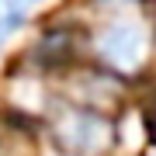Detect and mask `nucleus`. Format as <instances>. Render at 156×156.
I'll return each mask as SVG.
<instances>
[{
    "label": "nucleus",
    "mask_w": 156,
    "mask_h": 156,
    "mask_svg": "<svg viewBox=\"0 0 156 156\" xmlns=\"http://www.w3.org/2000/svg\"><path fill=\"white\" fill-rule=\"evenodd\" d=\"M97 4H104V7H122V4H135V0H97Z\"/></svg>",
    "instance_id": "20e7f679"
},
{
    "label": "nucleus",
    "mask_w": 156,
    "mask_h": 156,
    "mask_svg": "<svg viewBox=\"0 0 156 156\" xmlns=\"http://www.w3.org/2000/svg\"><path fill=\"white\" fill-rule=\"evenodd\" d=\"M42 4H45V0H4V14L11 17V21L24 24V21H28V17L38 11Z\"/></svg>",
    "instance_id": "f03ea898"
},
{
    "label": "nucleus",
    "mask_w": 156,
    "mask_h": 156,
    "mask_svg": "<svg viewBox=\"0 0 156 156\" xmlns=\"http://www.w3.org/2000/svg\"><path fill=\"white\" fill-rule=\"evenodd\" d=\"M0 11H4V0H0Z\"/></svg>",
    "instance_id": "39448f33"
},
{
    "label": "nucleus",
    "mask_w": 156,
    "mask_h": 156,
    "mask_svg": "<svg viewBox=\"0 0 156 156\" xmlns=\"http://www.w3.org/2000/svg\"><path fill=\"white\" fill-rule=\"evenodd\" d=\"M94 52L101 56L108 69L115 73H135L142 66L146 52H149V31L135 17H118L108 21L104 28L94 35Z\"/></svg>",
    "instance_id": "f257e3e1"
},
{
    "label": "nucleus",
    "mask_w": 156,
    "mask_h": 156,
    "mask_svg": "<svg viewBox=\"0 0 156 156\" xmlns=\"http://www.w3.org/2000/svg\"><path fill=\"white\" fill-rule=\"evenodd\" d=\"M21 28V24L17 21H11V17H7L4 11H0V52H4V45H7V38H11V35Z\"/></svg>",
    "instance_id": "7ed1b4c3"
}]
</instances>
